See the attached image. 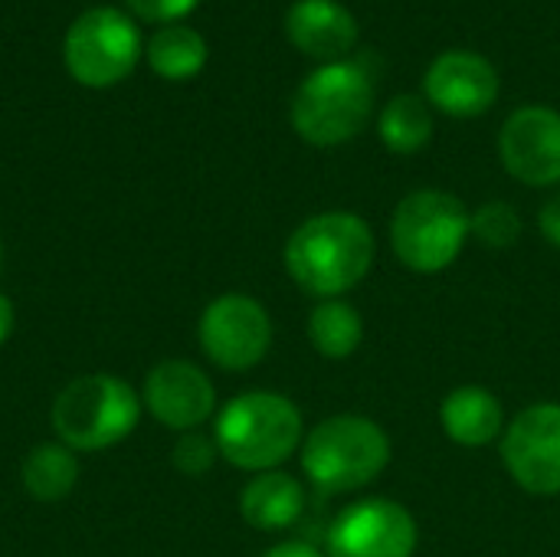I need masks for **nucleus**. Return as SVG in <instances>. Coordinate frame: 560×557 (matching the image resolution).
Here are the masks:
<instances>
[{
  "instance_id": "f257e3e1",
  "label": "nucleus",
  "mask_w": 560,
  "mask_h": 557,
  "mask_svg": "<svg viewBox=\"0 0 560 557\" xmlns=\"http://www.w3.org/2000/svg\"><path fill=\"white\" fill-rule=\"evenodd\" d=\"M374 233L348 210L308 217L285 243L292 282L315 299H338L354 289L374 266Z\"/></svg>"
},
{
  "instance_id": "f03ea898",
  "label": "nucleus",
  "mask_w": 560,
  "mask_h": 557,
  "mask_svg": "<svg viewBox=\"0 0 560 557\" xmlns=\"http://www.w3.org/2000/svg\"><path fill=\"white\" fill-rule=\"evenodd\" d=\"M213 440L220 456L236 469L269 473L299 450L302 410L282 394L249 391L220 410Z\"/></svg>"
},
{
  "instance_id": "7ed1b4c3",
  "label": "nucleus",
  "mask_w": 560,
  "mask_h": 557,
  "mask_svg": "<svg viewBox=\"0 0 560 557\" xmlns=\"http://www.w3.org/2000/svg\"><path fill=\"white\" fill-rule=\"evenodd\" d=\"M390 463V440L371 420L358 414H338L318 423L302 443V469L308 483L325 492H354L371 486Z\"/></svg>"
},
{
  "instance_id": "20e7f679",
  "label": "nucleus",
  "mask_w": 560,
  "mask_h": 557,
  "mask_svg": "<svg viewBox=\"0 0 560 557\" xmlns=\"http://www.w3.org/2000/svg\"><path fill=\"white\" fill-rule=\"evenodd\" d=\"M374 112V82L354 62H325L292 98V128L315 148H335L361 135Z\"/></svg>"
},
{
  "instance_id": "39448f33",
  "label": "nucleus",
  "mask_w": 560,
  "mask_h": 557,
  "mask_svg": "<svg viewBox=\"0 0 560 557\" xmlns=\"http://www.w3.org/2000/svg\"><path fill=\"white\" fill-rule=\"evenodd\" d=\"M141 417V397L112 374H85L59 391L52 401V427L62 446L75 453H98L121 443Z\"/></svg>"
},
{
  "instance_id": "423d86ee",
  "label": "nucleus",
  "mask_w": 560,
  "mask_h": 557,
  "mask_svg": "<svg viewBox=\"0 0 560 557\" xmlns=\"http://www.w3.org/2000/svg\"><path fill=\"white\" fill-rule=\"evenodd\" d=\"M469 240V210L456 194L413 190L407 194L390 220V246L397 259L420 276L443 272L456 263Z\"/></svg>"
},
{
  "instance_id": "0eeeda50",
  "label": "nucleus",
  "mask_w": 560,
  "mask_h": 557,
  "mask_svg": "<svg viewBox=\"0 0 560 557\" xmlns=\"http://www.w3.org/2000/svg\"><path fill=\"white\" fill-rule=\"evenodd\" d=\"M62 59L75 82L89 89H108L138 66L141 33L118 7H92L66 30Z\"/></svg>"
},
{
  "instance_id": "6e6552de",
  "label": "nucleus",
  "mask_w": 560,
  "mask_h": 557,
  "mask_svg": "<svg viewBox=\"0 0 560 557\" xmlns=\"http://www.w3.org/2000/svg\"><path fill=\"white\" fill-rule=\"evenodd\" d=\"M197 338L203 355L223 371H249L256 368L272 345V318L269 312L243 295L230 292L213 299L197 325Z\"/></svg>"
},
{
  "instance_id": "1a4fd4ad",
  "label": "nucleus",
  "mask_w": 560,
  "mask_h": 557,
  "mask_svg": "<svg viewBox=\"0 0 560 557\" xmlns=\"http://www.w3.org/2000/svg\"><path fill=\"white\" fill-rule=\"evenodd\" d=\"M417 548L413 515L390 499H361L328 529V557H410Z\"/></svg>"
},
{
  "instance_id": "9d476101",
  "label": "nucleus",
  "mask_w": 560,
  "mask_h": 557,
  "mask_svg": "<svg viewBox=\"0 0 560 557\" xmlns=\"http://www.w3.org/2000/svg\"><path fill=\"white\" fill-rule=\"evenodd\" d=\"M509 476L532 496L560 492V404H535L522 410L502 440Z\"/></svg>"
},
{
  "instance_id": "9b49d317",
  "label": "nucleus",
  "mask_w": 560,
  "mask_h": 557,
  "mask_svg": "<svg viewBox=\"0 0 560 557\" xmlns=\"http://www.w3.org/2000/svg\"><path fill=\"white\" fill-rule=\"evenodd\" d=\"M499 154L505 171L528 187L560 184V112L548 105L512 112L499 131Z\"/></svg>"
},
{
  "instance_id": "f8f14e48",
  "label": "nucleus",
  "mask_w": 560,
  "mask_h": 557,
  "mask_svg": "<svg viewBox=\"0 0 560 557\" xmlns=\"http://www.w3.org/2000/svg\"><path fill=\"white\" fill-rule=\"evenodd\" d=\"M144 407L167 430H197L210 420L217 407V391L210 378L190 361H161L144 378Z\"/></svg>"
},
{
  "instance_id": "ddd939ff",
  "label": "nucleus",
  "mask_w": 560,
  "mask_h": 557,
  "mask_svg": "<svg viewBox=\"0 0 560 557\" xmlns=\"http://www.w3.org/2000/svg\"><path fill=\"white\" fill-rule=\"evenodd\" d=\"M423 95L446 115L476 118L489 112L499 98V72L495 66L466 49L443 53L423 76Z\"/></svg>"
},
{
  "instance_id": "4468645a",
  "label": "nucleus",
  "mask_w": 560,
  "mask_h": 557,
  "mask_svg": "<svg viewBox=\"0 0 560 557\" xmlns=\"http://www.w3.org/2000/svg\"><path fill=\"white\" fill-rule=\"evenodd\" d=\"M285 33L305 56L341 62L358 43V20L338 0H295L285 13Z\"/></svg>"
},
{
  "instance_id": "2eb2a0df",
  "label": "nucleus",
  "mask_w": 560,
  "mask_h": 557,
  "mask_svg": "<svg viewBox=\"0 0 560 557\" xmlns=\"http://www.w3.org/2000/svg\"><path fill=\"white\" fill-rule=\"evenodd\" d=\"M305 509V489L289 473L269 469L246 483L240 492V512L256 532H285Z\"/></svg>"
},
{
  "instance_id": "dca6fc26",
  "label": "nucleus",
  "mask_w": 560,
  "mask_h": 557,
  "mask_svg": "<svg viewBox=\"0 0 560 557\" xmlns=\"http://www.w3.org/2000/svg\"><path fill=\"white\" fill-rule=\"evenodd\" d=\"M440 423L453 443L476 450V446H489L502 433L505 410L492 391L469 384V387H456L446 394L440 407Z\"/></svg>"
},
{
  "instance_id": "f3484780",
  "label": "nucleus",
  "mask_w": 560,
  "mask_h": 557,
  "mask_svg": "<svg viewBox=\"0 0 560 557\" xmlns=\"http://www.w3.org/2000/svg\"><path fill=\"white\" fill-rule=\"evenodd\" d=\"M20 479L36 502H62L79 479L75 453L62 443H39L26 453Z\"/></svg>"
},
{
  "instance_id": "a211bd4d",
  "label": "nucleus",
  "mask_w": 560,
  "mask_h": 557,
  "mask_svg": "<svg viewBox=\"0 0 560 557\" xmlns=\"http://www.w3.org/2000/svg\"><path fill=\"white\" fill-rule=\"evenodd\" d=\"M148 62L161 79H171V82L194 79L207 66V39L194 26H184V23L161 26L148 39Z\"/></svg>"
},
{
  "instance_id": "6ab92c4d",
  "label": "nucleus",
  "mask_w": 560,
  "mask_h": 557,
  "mask_svg": "<svg viewBox=\"0 0 560 557\" xmlns=\"http://www.w3.org/2000/svg\"><path fill=\"white\" fill-rule=\"evenodd\" d=\"M308 338L322 358H331V361L351 358L364 341L361 312L341 299H325L308 318Z\"/></svg>"
},
{
  "instance_id": "aec40b11",
  "label": "nucleus",
  "mask_w": 560,
  "mask_h": 557,
  "mask_svg": "<svg viewBox=\"0 0 560 557\" xmlns=\"http://www.w3.org/2000/svg\"><path fill=\"white\" fill-rule=\"evenodd\" d=\"M381 141L394 154H413L433 138V115L420 95H394L381 112Z\"/></svg>"
},
{
  "instance_id": "412c9836",
  "label": "nucleus",
  "mask_w": 560,
  "mask_h": 557,
  "mask_svg": "<svg viewBox=\"0 0 560 557\" xmlns=\"http://www.w3.org/2000/svg\"><path fill=\"white\" fill-rule=\"evenodd\" d=\"M469 236H476L489 250H509L522 240V217L505 200H489L476 213H469Z\"/></svg>"
},
{
  "instance_id": "4be33fe9",
  "label": "nucleus",
  "mask_w": 560,
  "mask_h": 557,
  "mask_svg": "<svg viewBox=\"0 0 560 557\" xmlns=\"http://www.w3.org/2000/svg\"><path fill=\"white\" fill-rule=\"evenodd\" d=\"M220 450H217V440H207L200 433H187L177 440L174 453H171V463L174 469H180L184 476H203L213 463H217Z\"/></svg>"
},
{
  "instance_id": "5701e85b",
  "label": "nucleus",
  "mask_w": 560,
  "mask_h": 557,
  "mask_svg": "<svg viewBox=\"0 0 560 557\" xmlns=\"http://www.w3.org/2000/svg\"><path fill=\"white\" fill-rule=\"evenodd\" d=\"M128 10L148 23H161V26H171L177 20H184L200 0H125Z\"/></svg>"
},
{
  "instance_id": "b1692460",
  "label": "nucleus",
  "mask_w": 560,
  "mask_h": 557,
  "mask_svg": "<svg viewBox=\"0 0 560 557\" xmlns=\"http://www.w3.org/2000/svg\"><path fill=\"white\" fill-rule=\"evenodd\" d=\"M538 223H541V233H545V240H548L551 246H558L560 250V190H555V194L545 200Z\"/></svg>"
},
{
  "instance_id": "393cba45",
  "label": "nucleus",
  "mask_w": 560,
  "mask_h": 557,
  "mask_svg": "<svg viewBox=\"0 0 560 557\" xmlns=\"http://www.w3.org/2000/svg\"><path fill=\"white\" fill-rule=\"evenodd\" d=\"M262 557H328L325 552H318L315 545L308 542H282L276 548H269Z\"/></svg>"
},
{
  "instance_id": "a878e982",
  "label": "nucleus",
  "mask_w": 560,
  "mask_h": 557,
  "mask_svg": "<svg viewBox=\"0 0 560 557\" xmlns=\"http://www.w3.org/2000/svg\"><path fill=\"white\" fill-rule=\"evenodd\" d=\"M13 318H16V315H13V302L0 292V345L10 338V332H13Z\"/></svg>"
},
{
  "instance_id": "bb28decb",
  "label": "nucleus",
  "mask_w": 560,
  "mask_h": 557,
  "mask_svg": "<svg viewBox=\"0 0 560 557\" xmlns=\"http://www.w3.org/2000/svg\"><path fill=\"white\" fill-rule=\"evenodd\" d=\"M0 263H3V246H0Z\"/></svg>"
}]
</instances>
